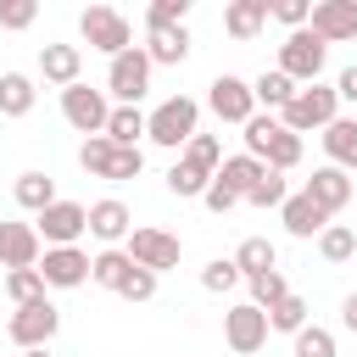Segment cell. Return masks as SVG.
Wrapping results in <instances>:
<instances>
[{
	"label": "cell",
	"mask_w": 357,
	"mask_h": 357,
	"mask_svg": "<svg viewBox=\"0 0 357 357\" xmlns=\"http://www.w3.org/2000/svg\"><path fill=\"white\" fill-rule=\"evenodd\" d=\"M245 156H257V162L273 167V173H290V167L301 162V134H290L273 112H257V117L245 123Z\"/></svg>",
	"instance_id": "obj_1"
},
{
	"label": "cell",
	"mask_w": 357,
	"mask_h": 357,
	"mask_svg": "<svg viewBox=\"0 0 357 357\" xmlns=\"http://www.w3.org/2000/svg\"><path fill=\"white\" fill-rule=\"evenodd\" d=\"M340 117V95H335V84H301L290 100H284V112H279V123L290 128V134H324L329 123Z\"/></svg>",
	"instance_id": "obj_2"
},
{
	"label": "cell",
	"mask_w": 357,
	"mask_h": 357,
	"mask_svg": "<svg viewBox=\"0 0 357 357\" xmlns=\"http://www.w3.org/2000/svg\"><path fill=\"white\" fill-rule=\"evenodd\" d=\"M195 134H201V106H195L190 95H167V100L145 117V139L162 145V151H178V145H190Z\"/></svg>",
	"instance_id": "obj_3"
},
{
	"label": "cell",
	"mask_w": 357,
	"mask_h": 357,
	"mask_svg": "<svg viewBox=\"0 0 357 357\" xmlns=\"http://www.w3.org/2000/svg\"><path fill=\"white\" fill-rule=\"evenodd\" d=\"M78 167H84L89 178L123 184V178H139V173H145V151H128V145H112L106 134H95V139L78 145Z\"/></svg>",
	"instance_id": "obj_4"
},
{
	"label": "cell",
	"mask_w": 357,
	"mask_h": 357,
	"mask_svg": "<svg viewBox=\"0 0 357 357\" xmlns=\"http://www.w3.org/2000/svg\"><path fill=\"white\" fill-rule=\"evenodd\" d=\"M324 61H329V45H324L312 28H296V33L279 45V73H284L296 89H301V84H318Z\"/></svg>",
	"instance_id": "obj_5"
},
{
	"label": "cell",
	"mask_w": 357,
	"mask_h": 357,
	"mask_svg": "<svg viewBox=\"0 0 357 357\" xmlns=\"http://www.w3.org/2000/svg\"><path fill=\"white\" fill-rule=\"evenodd\" d=\"M78 33H84V45H89V50H100V56H123V50L134 45L128 17H123V11H112V6H84Z\"/></svg>",
	"instance_id": "obj_6"
},
{
	"label": "cell",
	"mask_w": 357,
	"mask_h": 357,
	"mask_svg": "<svg viewBox=\"0 0 357 357\" xmlns=\"http://www.w3.org/2000/svg\"><path fill=\"white\" fill-rule=\"evenodd\" d=\"M106 89L117 95V106H139L145 89H151V56H145L139 45H128L123 56H112V67H106Z\"/></svg>",
	"instance_id": "obj_7"
},
{
	"label": "cell",
	"mask_w": 357,
	"mask_h": 357,
	"mask_svg": "<svg viewBox=\"0 0 357 357\" xmlns=\"http://www.w3.org/2000/svg\"><path fill=\"white\" fill-rule=\"evenodd\" d=\"M61 117L84 134V139H95V134H106V117H112V100H106V89H89L84 78L73 84V89H61Z\"/></svg>",
	"instance_id": "obj_8"
},
{
	"label": "cell",
	"mask_w": 357,
	"mask_h": 357,
	"mask_svg": "<svg viewBox=\"0 0 357 357\" xmlns=\"http://www.w3.org/2000/svg\"><path fill=\"white\" fill-rule=\"evenodd\" d=\"M56 329H61V312L50 307V296H39V301L17 307V312H11V324H6V335H11L22 351H39V346H50V340H56Z\"/></svg>",
	"instance_id": "obj_9"
},
{
	"label": "cell",
	"mask_w": 357,
	"mask_h": 357,
	"mask_svg": "<svg viewBox=\"0 0 357 357\" xmlns=\"http://www.w3.org/2000/svg\"><path fill=\"white\" fill-rule=\"evenodd\" d=\"M33 234H39V245H73L78 234H89V206L84 201H50L33 218Z\"/></svg>",
	"instance_id": "obj_10"
},
{
	"label": "cell",
	"mask_w": 357,
	"mask_h": 357,
	"mask_svg": "<svg viewBox=\"0 0 357 357\" xmlns=\"http://www.w3.org/2000/svg\"><path fill=\"white\" fill-rule=\"evenodd\" d=\"M123 251H128V262H134V268H151L156 279H162L167 268H178V257H184L178 234H167V229H134Z\"/></svg>",
	"instance_id": "obj_11"
},
{
	"label": "cell",
	"mask_w": 357,
	"mask_h": 357,
	"mask_svg": "<svg viewBox=\"0 0 357 357\" xmlns=\"http://www.w3.org/2000/svg\"><path fill=\"white\" fill-rule=\"evenodd\" d=\"M206 106H212V117H218V123H240V128L257 117L251 84H245V78H234V73H218V78L206 84Z\"/></svg>",
	"instance_id": "obj_12"
},
{
	"label": "cell",
	"mask_w": 357,
	"mask_h": 357,
	"mask_svg": "<svg viewBox=\"0 0 357 357\" xmlns=\"http://www.w3.org/2000/svg\"><path fill=\"white\" fill-rule=\"evenodd\" d=\"M223 340H229V351H234V357L262 351V346H268V312H262V307H251V301H234V307L223 312Z\"/></svg>",
	"instance_id": "obj_13"
},
{
	"label": "cell",
	"mask_w": 357,
	"mask_h": 357,
	"mask_svg": "<svg viewBox=\"0 0 357 357\" xmlns=\"http://www.w3.org/2000/svg\"><path fill=\"white\" fill-rule=\"evenodd\" d=\"M39 279H45V290H78L89 279V251H78V245H45Z\"/></svg>",
	"instance_id": "obj_14"
},
{
	"label": "cell",
	"mask_w": 357,
	"mask_h": 357,
	"mask_svg": "<svg viewBox=\"0 0 357 357\" xmlns=\"http://www.w3.org/2000/svg\"><path fill=\"white\" fill-rule=\"evenodd\" d=\"M307 28H312L324 45H346V39H357V0H318L312 17H307Z\"/></svg>",
	"instance_id": "obj_15"
},
{
	"label": "cell",
	"mask_w": 357,
	"mask_h": 357,
	"mask_svg": "<svg viewBox=\"0 0 357 357\" xmlns=\"http://www.w3.org/2000/svg\"><path fill=\"white\" fill-rule=\"evenodd\" d=\"M301 195L335 218V212H340V206L357 195V184H351V173H340V167H329V162H324V167H312V178L301 184Z\"/></svg>",
	"instance_id": "obj_16"
},
{
	"label": "cell",
	"mask_w": 357,
	"mask_h": 357,
	"mask_svg": "<svg viewBox=\"0 0 357 357\" xmlns=\"http://www.w3.org/2000/svg\"><path fill=\"white\" fill-rule=\"evenodd\" d=\"M39 257H45V245H39V234H33V223H0V268L11 273V268H39Z\"/></svg>",
	"instance_id": "obj_17"
},
{
	"label": "cell",
	"mask_w": 357,
	"mask_h": 357,
	"mask_svg": "<svg viewBox=\"0 0 357 357\" xmlns=\"http://www.w3.org/2000/svg\"><path fill=\"white\" fill-rule=\"evenodd\" d=\"M39 78L56 89H73L84 78V50L78 45H39Z\"/></svg>",
	"instance_id": "obj_18"
},
{
	"label": "cell",
	"mask_w": 357,
	"mask_h": 357,
	"mask_svg": "<svg viewBox=\"0 0 357 357\" xmlns=\"http://www.w3.org/2000/svg\"><path fill=\"white\" fill-rule=\"evenodd\" d=\"M279 218H284V229H290L296 240H312V234H324V229H329V212H324V206H312L301 190H296V195H284Z\"/></svg>",
	"instance_id": "obj_19"
},
{
	"label": "cell",
	"mask_w": 357,
	"mask_h": 357,
	"mask_svg": "<svg viewBox=\"0 0 357 357\" xmlns=\"http://www.w3.org/2000/svg\"><path fill=\"white\" fill-rule=\"evenodd\" d=\"M268 6L273 0H229L223 6V28H229V39H257L262 33V22H268Z\"/></svg>",
	"instance_id": "obj_20"
},
{
	"label": "cell",
	"mask_w": 357,
	"mask_h": 357,
	"mask_svg": "<svg viewBox=\"0 0 357 357\" xmlns=\"http://www.w3.org/2000/svg\"><path fill=\"white\" fill-rule=\"evenodd\" d=\"M89 234H95V240H106V245L128 240V234H134L128 206H123V201H95V206H89Z\"/></svg>",
	"instance_id": "obj_21"
},
{
	"label": "cell",
	"mask_w": 357,
	"mask_h": 357,
	"mask_svg": "<svg viewBox=\"0 0 357 357\" xmlns=\"http://www.w3.org/2000/svg\"><path fill=\"white\" fill-rule=\"evenodd\" d=\"M324 151H329V167L357 173V117H335L324 128Z\"/></svg>",
	"instance_id": "obj_22"
},
{
	"label": "cell",
	"mask_w": 357,
	"mask_h": 357,
	"mask_svg": "<svg viewBox=\"0 0 357 357\" xmlns=\"http://www.w3.org/2000/svg\"><path fill=\"white\" fill-rule=\"evenodd\" d=\"M151 33V45H145V56H151V67L162 61V67H178L184 56H190V28H145Z\"/></svg>",
	"instance_id": "obj_23"
},
{
	"label": "cell",
	"mask_w": 357,
	"mask_h": 357,
	"mask_svg": "<svg viewBox=\"0 0 357 357\" xmlns=\"http://www.w3.org/2000/svg\"><path fill=\"white\" fill-rule=\"evenodd\" d=\"M11 195H17V206H22V212H33V218H39V212H45L50 201H61V195H56V178H50V173H17Z\"/></svg>",
	"instance_id": "obj_24"
},
{
	"label": "cell",
	"mask_w": 357,
	"mask_h": 357,
	"mask_svg": "<svg viewBox=\"0 0 357 357\" xmlns=\"http://www.w3.org/2000/svg\"><path fill=\"white\" fill-rule=\"evenodd\" d=\"M33 78L28 73H0V117H28L33 112Z\"/></svg>",
	"instance_id": "obj_25"
},
{
	"label": "cell",
	"mask_w": 357,
	"mask_h": 357,
	"mask_svg": "<svg viewBox=\"0 0 357 357\" xmlns=\"http://www.w3.org/2000/svg\"><path fill=\"white\" fill-rule=\"evenodd\" d=\"M106 139L139 151V139H145V112H139V106H112V117H106Z\"/></svg>",
	"instance_id": "obj_26"
},
{
	"label": "cell",
	"mask_w": 357,
	"mask_h": 357,
	"mask_svg": "<svg viewBox=\"0 0 357 357\" xmlns=\"http://www.w3.org/2000/svg\"><path fill=\"white\" fill-rule=\"evenodd\" d=\"M234 268H240V279H257V273L279 268V251H273V240H262V234L240 240V251H234Z\"/></svg>",
	"instance_id": "obj_27"
},
{
	"label": "cell",
	"mask_w": 357,
	"mask_h": 357,
	"mask_svg": "<svg viewBox=\"0 0 357 357\" xmlns=\"http://www.w3.org/2000/svg\"><path fill=\"white\" fill-rule=\"evenodd\" d=\"M290 95H296V84H290L279 67L251 78V100H257V106H268V112H284V100H290Z\"/></svg>",
	"instance_id": "obj_28"
},
{
	"label": "cell",
	"mask_w": 357,
	"mask_h": 357,
	"mask_svg": "<svg viewBox=\"0 0 357 357\" xmlns=\"http://www.w3.org/2000/svg\"><path fill=\"white\" fill-rule=\"evenodd\" d=\"M257 178H262V162L245 156V151H240V156H223V167H218V184H229L240 201H245V190H251Z\"/></svg>",
	"instance_id": "obj_29"
},
{
	"label": "cell",
	"mask_w": 357,
	"mask_h": 357,
	"mask_svg": "<svg viewBox=\"0 0 357 357\" xmlns=\"http://www.w3.org/2000/svg\"><path fill=\"white\" fill-rule=\"evenodd\" d=\"M206 184H212V173H206V167H195V162H184V156L167 167V190H173L178 201H190V195H206Z\"/></svg>",
	"instance_id": "obj_30"
},
{
	"label": "cell",
	"mask_w": 357,
	"mask_h": 357,
	"mask_svg": "<svg viewBox=\"0 0 357 357\" xmlns=\"http://www.w3.org/2000/svg\"><path fill=\"white\" fill-rule=\"evenodd\" d=\"M128 268H134V262H128V251H123V245H106L100 257H89V279H95V284H106V290H117Z\"/></svg>",
	"instance_id": "obj_31"
},
{
	"label": "cell",
	"mask_w": 357,
	"mask_h": 357,
	"mask_svg": "<svg viewBox=\"0 0 357 357\" xmlns=\"http://www.w3.org/2000/svg\"><path fill=\"white\" fill-rule=\"evenodd\" d=\"M318 251H324V262H351V257H357V229L329 223V229L318 234Z\"/></svg>",
	"instance_id": "obj_32"
},
{
	"label": "cell",
	"mask_w": 357,
	"mask_h": 357,
	"mask_svg": "<svg viewBox=\"0 0 357 357\" xmlns=\"http://www.w3.org/2000/svg\"><path fill=\"white\" fill-rule=\"evenodd\" d=\"M245 284H251V307H262V312H268V307H279V301L290 296V284H284V273H279V268H268V273H257V279H245Z\"/></svg>",
	"instance_id": "obj_33"
},
{
	"label": "cell",
	"mask_w": 357,
	"mask_h": 357,
	"mask_svg": "<svg viewBox=\"0 0 357 357\" xmlns=\"http://www.w3.org/2000/svg\"><path fill=\"white\" fill-rule=\"evenodd\" d=\"M268 329H279V335H296V329H307V301L290 290L279 307H268Z\"/></svg>",
	"instance_id": "obj_34"
},
{
	"label": "cell",
	"mask_w": 357,
	"mask_h": 357,
	"mask_svg": "<svg viewBox=\"0 0 357 357\" xmlns=\"http://www.w3.org/2000/svg\"><path fill=\"white\" fill-rule=\"evenodd\" d=\"M6 296H11L17 307L39 301V296H45V279H39V268H11V273H6Z\"/></svg>",
	"instance_id": "obj_35"
},
{
	"label": "cell",
	"mask_w": 357,
	"mask_h": 357,
	"mask_svg": "<svg viewBox=\"0 0 357 357\" xmlns=\"http://www.w3.org/2000/svg\"><path fill=\"white\" fill-rule=\"evenodd\" d=\"M284 195H290V190H284V173H273V167H262V178L245 190L251 206H284Z\"/></svg>",
	"instance_id": "obj_36"
},
{
	"label": "cell",
	"mask_w": 357,
	"mask_h": 357,
	"mask_svg": "<svg viewBox=\"0 0 357 357\" xmlns=\"http://www.w3.org/2000/svg\"><path fill=\"white\" fill-rule=\"evenodd\" d=\"M234 284H240V268H234V257H212V262L201 268V290L223 296V290H234Z\"/></svg>",
	"instance_id": "obj_37"
},
{
	"label": "cell",
	"mask_w": 357,
	"mask_h": 357,
	"mask_svg": "<svg viewBox=\"0 0 357 357\" xmlns=\"http://www.w3.org/2000/svg\"><path fill=\"white\" fill-rule=\"evenodd\" d=\"M290 340H296V357H335V335H329L324 324H307V329H296Z\"/></svg>",
	"instance_id": "obj_38"
},
{
	"label": "cell",
	"mask_w": 357,
	"mask_h": 357,
	"mask_svg": "<svg viewBox=\"0 0 357 357\" xmlns=\"http://www.w3.org/2000/svg\"><path fill=\"white\" fill-rule=\"evenodd\" d=\"M190 0H151L145 6V28H184Z\"/></svg>",
	"instance_id": "obj_39"
},
{
	"label": "cell",
	"mask_w": 357,
	"mask_h": 357,
	"mask_svg": "<svg viewBox=\"0 0 357 357\" xmlns=\"http://www.w3.org/2000/svg\"><path fill=\"white\" fill-rule=\"evenodd\" d=\"M184 162H195V167L218 173V167H223V145H218V134H195V139L184 145Z\"/></svg>",
	"instance_id": "obj_40"
},
{
	"label": "cell",
	"mask_w": 357,
	"mask_h": 357,
	"mask_svg": "<svg viewBox=\"0 0 357 357\" xmlns=\"http://www.w3.org/2000/svg\"><path fill=\"white\" fill-rule=\"evenodd\" d=\"M117 296H123V301H151V296H156V273H151V268H128L123 284H117Z\"/></svg>",
	"instance_id": "obj_41"
},
{
	"label": "cell",
	"mask_w": 357,
	"mask_h": 357,
	"mask_svg": "<svg viewBox=\"0 0 357 357\" xmlns=\"http://www.w3.org/2000/svg\"><path fill=\"white\" fill-rule=\"evenodd\" d=\"M33 17H39V6H33V0H0V28L22 33V28H33Z\"/></svg>",
	"instance_id": "obj_42"
},
{
	"label": "cell",
	"mask_w": 357,
	"mask_h": 357,
	"mask_svg": "<svg viewBox=\"0 0 357 357\" xmlns=\"http://www.w3.org/2000/svg\"><path fill=\"white\" fill-rule=\"evenodd\" d=\"M268 17H273V22H284V28L296 33V28H307L312 6H307V0H273V6H268Z\"/></svg>",
	"instance_id": "obj_43"
},
{
	"label": "cell",
	"mask_w": 357,
	"mask_h": 357,
	"mask_svg": "<svg viewBox=\"0 0 357 357\" xmlns=\"http://www.w3.org/2000/svg\"><path fill=\"white\" fill-rule=\"evenodd\" d=\"M212 212H229V206H240V195L229 190V184H218V173H212V184H206V195H201Z\"/></svg>",
	"instance_id": "obj_44"
},
{
	"label": "cell",
	"mask_w": 357,
	"mask_h": 357,
	"mask_svg": "<svg viewBox=\"0 0 357 357\" xmlns=\"http://www.w3.org/2000/svg\"><path fill=\"white\" fill-rule=\"evenodd\" d=\"M335 95H340V100H357V61H351V67H340V78H335Z\"/></svg>",
	"instance_id": "obj_45"
},
{
	"label": "cell",
	"mask_w": 357,
	"mask_h": 357,
	"mask_svg": "<svg viewBox=\"0 0 357 357\" xmlns=\"http://www.w3.org/2000/svg\"><path fill=\"white\" fill-rule=\"evenodd\" d=\"M340 324H346V329H351V335H357V290H351V296H346V301H340Z\"/></svg>",
	"instance_id": "obj_46"
},
{
	"label": "cell",
	"mask_w": 357,
	"mask_h": 357,
	"mask_svg": "<svg viewBox=\"0 0 357 357\" xmlns=\"http://www.w3.org/2000/svg\"><path fill=\"white\" fill-rule=\"evenodd\" d=\"M22 357H50V351H45V346H39V351H22Z\"/></svg>",
	"instance_id": "obj_47"
}]
</instances>
